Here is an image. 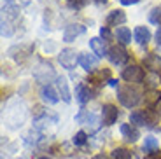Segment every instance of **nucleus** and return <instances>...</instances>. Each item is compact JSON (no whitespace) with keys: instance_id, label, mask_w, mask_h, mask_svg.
Masks as SVG:
<instances>
[{"instance_id":"13","label":"nucleus","mask_w":161,"mask_h":159,"mask_svg":"<svg viewBox=\"0 0 161 159\" xmlns=\"http://www.w3.org/2000/svg\"><path fill=\"white\" fill-rule=\"evenodd\" d=\"M89 47H91L93 54H97L98 58H103V56H107V52H109V49L105 47L103 40H102L100 37H93V39H89Z\"/></svg>"},{"instance_id":"23","label":"nucleus","mask_w":161,"mask_h":159,"mask_svg":"<svg viewBox=\"0 0 161 159\" xmlns=\"http://www.w3.org/2000/svg\"><path fill=\"white\" fill-rule=\"evenodd\" d=\"M86 142H88V135H86L84 131L75 133V135H74V138H72V143H74V145H77V147H80V145H84Z\"/></svg>"},{"instance_id":"29","label":"nucleus","mask_w":161,"mask_h":159,"mask_svg":"<svg viewBox=\"0 0 161 159\" xmlns=\"http://www.w3.org/2000/svg\"><path fill=\"white\" fill-rule=\"evenodd\" d=\"M109 86H112V88H119V86H117V80H116V79H109Z\"/></svg>"},{"instance_id":"30","label":"nucleus","mask_w":161,"mask_h":159,"mask_svg":"<svg viewBox=\"0 0 161 159\" xmlns=\"http://www.w3.org/2000/svg\"><path fill=\"white\" fill-rule=\"evenodd\" d=\"M93 159H109V157H107L105 154H97V156H95Z\"/></svg>"},{"instance_id":"11","label":"nucleus","mask_w":161,"mask_h":159,"mask_svg":"<svg viewBox=\"0 0 161 159\" xmlns=\"http://www.w3.org/2000/svg\"><path fill=\"white\" fill-rule=\"evenodd\" d=\"M119 131H121V135L125 136V140H128V142H131V143L137 142V140L140 138V131H138V129L133 126V124H130V123L121 124Z\"/></svg>"},{"instance_id":"17","label":"nucleus","mask_w":161,"mask_h":159,"mask_svg":"<svg viewBox=\"0 0 161 159\" xmlns=\"http://www.w3.org/2000/svg\"><path fill=\"white\" fill-rule=\"evenodd\" d=\"M133 37H135V40L140 46H145V44H149V40L153 35H151V30L147 26H137L135 32H133Z\"/></svg>"},{"instance_id":"18","label":"nucleus","mask_w":161,"mask_h":159,"mask_svg":"<svg viewBox=\"0 0 161 159\" xmlns=\"http://www.w3.org/2000/svg\"><path fill=\"white\" fill-rule=\"evenodd\" d=\"M116 39H117V42L119 44H123V46H126V44H130L131 42V32H130V28L128 26H117V30H116Z\"/></svg>"},{"instance_id":"3","label":"nucleus","mask_w":161,"mask_h":159,"mask_svg":"<svg viewBox=\"0 0 161 159\" xmlns=\"http://www.w3.org/2000/svg\"><path fill=\"white\" fill-rule=\"evenodd\" d=\"M107 58L110 60V63L112 65H125L126 61H128L130 54L128 51L125 49V46L123 44H117V46H110L109 47V52H107Z\"/></svg>"},{"instance_id":"10","label":"nucleus","mask_w":161,"mask_h":159,"mask_svg":"<svg viewBox=\"0 0 161 159\" xmlns=\"http://www.w3.org/2000/svg\"><path fill=\"white\" fill-rule=\"evenodd\" d=\"M144 67L147 70H151L153 74H161V56L154 54V52L147 54L144 58Z\"/></svg>"},{"instance_id":"20","label":"nucleus","mask_w":161,"mask_h":159,"mask_svg":"<svg viewBox=\"0 0 161 159\" xmlns=\"http://www.w3.org/2000/svg\"><path fill=\"white\" fill-rule=\"evenodd\" d=\"M158 149H159V142H158V138H154V136H145L144 151L147 152V154H153V152L158 151Z\"/></svg>"},{"instance_id":"8","label":"nucleus","mask_w":161,"mask_h":159,"mask_svg":"<svg viewBox=\"0 0 161 159\" xmlns=\"http://www.w3.org/2000/svg\"><path fill=\"white\" fill-rule=\"evenodd\" d=\"M84 32H86V26H82V25H77V23H72V25H69V26L65 28L63 40H65V42H74L77 37L82 35Z\"/></svg>"},{"instance_id":"24","label":"nucleus","mask_w":161,"mask_h":159,"mask_svg":"<svg viewBox=\"0 0 161 159\" xmlns=\"http://www.w3.org/2000/svg\"><path fill=\"white\" fill-rule=\"evenodd\" d=\"M89 0H67V5H69L70 9H75V11H79V9H82L86 4H88Z\"/></svg>"},{"instance_id":"22","label":"nucleus","mask_w":161,"mask_h":159,"mask_svg":"<svg viewBox=\"0 0 161 159\" xmlns=\"http://www.w3.org/2000/svg\"><path fill=\"white\" fill-rule=\"evenodd\" d=\"M149 21L153 25H158V26H159V25H161V7H154L153 11H151Z\"/></svg>"},{"instance_id":"31","label":"nucleus","mask_w":161,"mask_h":159,"mask_svg":"<svg viewBox=\"0 0 161 159\" xmlns=\"http://www.w3.org/2000/svg\"><path fill=\"white\" fill-rule=\"evenodd\" d=\"M18 2H19L21 5H28L30 2H32V0H18Z\"/></svg>"},{"instance_id":"25","label":"nucleus","mask_w":161,"mask_h":159,"mask_svg":"<svg viewBox=\"0 0 161 159\" xmlns=\"http://www.w3.org/2000/svg\"><path fill=\"white\" fill-rule=\"evenodd\" d=\"M100 39H103V40H110V39H112V32H110L109 26H102L100 28Z\"/></svg>"},{"instance_id":"2","label":"nucleus","mask_w":161,"mask_h":159,"mask_svg":"<svg viewBox=\"0 0 161 159\" xmlns=\"http://www.w3.org/2000/svg\"><path fill=\"white\" fill-rule=\"evenodd\" d=\"M121 77H123V80H126L128 84H140V82H144V79H145V72H144V68L138 67V65H128L125 70L121 72Z\"/></svg>"},{"instance_id":"12","label":"nucleus","mask_w":161,"mask_h":159,"mask_svg":"<svg viewBox=\"0 0 161 159\" xmlns=\"http://www.w3.org/2000/svg\"><path fill=\"white\" fill-rule=\"evenodd\" d=\"M2 12L5 19H16L19 16V9L12 0H2Z\"/></svg>"},{"instance_id":"27","label":"nucleus","mask_w":161,"mask_h":159,"mask_svg":"<svg viewBox=\"0 0 161 159\" xmlns=\"http://www.w3.org/2000/svg\"><path fill=\"white\" fill-rule=\"evenodd\" d=\"M123 5H135V4H138L140 0H119Z\"/></svg>"},{"instance_id":"5","label":"nucleus","mask_w":161,"mask_h":159,"mask_svg":"<svg viewBox=\"0 0 161 159\" xmlns=\"http://www.w3.org/2000/svg\"><path fill=\"white\" fill-rule=\"evenodd\" d=\"M117 117H119V110H117L116 105L105 103L103 107H102V121H103L105 126H112L117 121Z\"/></svg>"},{"instance_id":"15","label":"nucleus","mask_w":161,"mask_h":159,"mask_svg":"<svg viewBox=\"0 0 161 159\" xmlns=\"http://www.w3.org/2000/svg\"><path fill=\"white\" fill-rule=\"evenodd\" d=\"M123 23H126V14H125V11L116 9V11L109 12V16H107V25H109V26H121Z\"/></svg>"},{"instance_id":"16","label":"nucleus","mask_w":161,"mask_h":159,"mask_svg":"<svg viewBox=\"0 0 161 159\" xmlns=\"http://www.w3.org/2000/svg\"><path fill=\"white\" fill-rule=\"evenodd\" d=\"M130 121L133 126H147L149 128V119H147V110H133L130 114Z\"/></svg>"},{"instance_id":"26","label":"nucleus","mask_w":161,"mask_h":159,"mask_svg":"<svg viewBox=\"0 0 161 159\" xmlns=\"http://www.w3.org/2000/svg\"><path fill=\"white\" fill-rule=\"evenodd\" d=\"M145 159H161V151H156V152H153V154H147Z\"/></svg>"},{"instance_id":"6","label":"nucleus","mask_w":161,"mask_h":159,"mask_svg":"<svg viewBox=\"0 0 161 159\" xmlns=\"http://www.w3.org/2000/svg\"><path fill=\"white\" fill-rule=\"evenodd\" d=\"M93 95H95V91L91 89V86H89L88 82H79L75 88V98L77 101H79L80 105L88 103L89 100L93 98Z\"/></svg>"},{"instance_id":"19","label":"nucleus","mask_w":161,"mask_h":159,"mask_svg":"<svg viewBox=\"0 0 161 159\" xmlns=\"http://www.w3.org/2000/svg\"><path fill=\"white\" fill-rule=\"evenodd\" d=\"M145 101H147V105H149L151 108H153L154 105H159L161 103V91H158V89H149V91L145 93Z\"/></svg>"},{"instance_id":"21","label":"nucleus","mask_w":161,"mask_h":159,"mask_svg":"<svg viewBox=\"0 0 161 159\" xmlns=\"http://www.w3.org/2000/svg\"><path fill=\"white\" fill-rule=\"evenodd\" d=\"M110 159H131V152L125 147H116L110 152Z\"/></svg>"},{"instance_id":"32","label":"nucleus","mask_w":161,"mask_h":159,"mask_svg":"<svg viewBox=\"0 0 161 159\" xmlns=\"http://www.w3.org/2000/svg\"><path fill=\"white\" fill-rule=\"evenodd\" d=\"M159 108H161V103H159Z\"/></svg>"},{"instance_id":"14","label":"nucleus","mask_w":161,"mask_h":159,"mask_svg":"<svg viewBox=\"0 0 161 159\" xmlns=\"http://www.w3.org/2000/svg\"><path fill=\"white\" fill-rule=\"evenodd\" d=\"M56 88H58V95L63 98V101H67V103H70V100H72V96H70V91H69V82H67V79L61 75L56 77Z\"/></svg>"},{"instance_id":"7","label":"nucleus","mask_w":161,"mask_h":159,"mask_svg":"<svg viewBox=\"0 0 161 159\" xmlns=\"http://www.w3.org/2000/svg\"><path fill=\"white\" fill-rule=\"evenodd\" d=\"M40 98H42V101L47 103V105H56L58 101H60V95H58V93L54 91V88L49 86V84H44V86L40 88Z\"/></svg>"},{"instance_id":"4","label":"nucleus","mask_w":161,"mask_h":159,"mask_svg":"<svg viewBox=\"0 0 161 159\" xmlns=\"http://www.w3.org/2000/svg\"><path fill=\"white\" fill-rule=\"evenodd\" d=\"M58 60H60L61 67L67 68V70H72L74 67H75V63H79V56H77L75 49H61L60 56H58Z\"/></svg>"},{"instance_id":"9","label":"nucleus","mask_w":161,"mask_h":159,"mask_svg":"<svg viewBox=\"0 0 161 159\" xmlns=\"http://www.w3.org/2000/svg\"><path fill=\"white\" fill-rule=\"evenodd\" d=\"M79 65L82 68H84L86 72H95L98 68V56H93V54H88V52H84V54H79Z\"/></svg>"},{"instance_id":"1","label":"nucleus","mask_w":161,"mask_h":159,"mask_svg":"<svg viewBox=\"0 0 161 159\" xmlns=\"http://www.w3.org/2000/svg\"><path fill=\"white\" fill-rule=\"evenodd\" d=\"M117 100L123 107L133 108L142 101V93L140 89H137L131 84H123V86L117 88Z\"/></svg>"},{"instance_id":"28","label":"nucleus","mask_w":161,"mask_h":159,"mask_svg":"<svg viewBox=\"0 0 161 159\" xmlns=\"http://www.w3.org/2000/svg\"><path fill=\"white\" fill-rule=\"evenodd\" d=\"M156 42H158V46H161V26L158 28V32H156Z\"/></svg>"}]
</instances>
